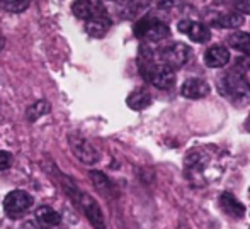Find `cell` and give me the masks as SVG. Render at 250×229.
I'll return each mask as SVG.
<instances>
[{
    "mask_svg": "<svg viewBox=\"0 0 250 229\" xmlns=\"http://www.w3.org/2000/svg\"><path fill=\"white\" fill-rule=\"evenodd\" d=\"M138 68L143 78L148 80L151 85H155L157 89H170L175 83L174 70L164 65L160 61V58H158V53L148 44H143L140 48Z\"/></svg>",
    "mask_w": 250,
    "mask_h": 229,
    "instance_id": "6da1fadb",
    "label": "cell"
},
{
    "mask_svg": "<svg viewBox=\"0 0 250 229\" xmlns=\"http://www.w3.org/2000/svg\"><path fill=\"white\" fill-rule=\"evenodd\" d=\"M221 173V167L208 150H194L186 156V175L194 185H206Z\"/></svg>",
    "mask_w": 250,
    "mask_h": 229,
    "instance_id": "7a4b0ae2",
    "label": "cell"
},
{
    "mask_svg": "<svg viewBox=\"0 0 250 229\" xmlns=\"http://www.w3.org/2000/svg\"><path fill=\"white\" fill-rule=\"evenodd\" d=\"M218 90L235 107L250 105V83L238 72H227L218 78Z\"/></svg>",
    "mask_w": 250,
    "mask_h": 229,
    "instance_id": "3957f363",
    "label": "cell"
},
{
    "mask_svg": "<svg viewBox=\"0 0 250 229\" xmlns=\"http://www.w3.org/2000/svg\"><path fill=\"white\" fill-rule=\"evenodd\" d=\"M62 183H63V187H65V192L68 193V195L73 199V202L83 210V214H85L87 219L90 221V224L94 226V229H105L104 216H102V210H101V207L97 206L96 199H92L89 193L82 192V190H80L73 182H70L68 178L63 177Z\"/></svg>",
    "mask_w": 250,
    "mask_h": 229,
    "instance_id": "277c9868",
    "label": "cell"
},
{
    "mask_svg": "<svg viewBox=\"0 0 250 229\" xmlns=\"http://www.w3.org/2000/svg\"><path fill=\"white\" fill-rule=\"evenodd\" d=\"M135 36L140 39L146 41H162L167 39L170 36V29L164 20L157 19V17H143L142 20H138L135 26Z\"/></svg>",
    "mask_w": 250,
    "mask_h": 229,
    "instance_id": "5b68a950",
    "label": "cell"
},
{
    "mask_svg": "<svg viewBox=\"0 0 250 229\" xmlns=\"http://www.w3.org/2000/svg\"><path fill=\"white\" fill-rule=\"evenodd\" d=\"M31 206H33V197L24 190H14V192L7 193V197L3 199V210L12 219L27 212Z\"/></svg>",
    "mask_w": 250,
    "mask_h": 229,
    "instance_id": "8992f818",
    "label": "cell"
},
{
    "mask_svg": "<svg viewBox=\"0 0 250 229\" xmlns=\"http://www.w3.org/2000/svg\"><path fill=\"white\" fill-rule=\"evenodd\" d=\"M189 55H191V48L182 43H172L168 46H165L164 49L160 51L158 58L164 65H167L168 68L175 70V68H181L188 63Z\"/></svg>",
    "mask_w": 250,
    "mask_h": 229,
    "instance_id": "52a82bcc",
    "label": "cell"
},
{
    "mask_svg": "<svg viewBox=\"0 0 250 229\" xmlns=\"http://www.w3.org/2000/svg\"><path fill=\"white\" fill-rule=\"evenodd\" d=\"M68 141H70V146H72V151L75 153V156L79 158L82 163L94 165L99 160V153H97L96 148H94L85 137L73 133V134H70Z\"/></svg>",
    "mask_w": 250,
    "mask_h": 229,
    "instance_id": "ba28073f",
    "label": "cell"
},
{
    "mask_svg": "<svg viewBox=\"0 0 250 229\" xmlns=\"http://www.w3.org/2000/svg\"><path fill=\"white\" fill-rule=\"evenodd\" d=\"M72 12L75 14V17H79V19L89 20V19H94V17L104 16L105 9L101 0H75L72 5Z\"/></svg>",
    "mask_w": 250,
    "mask_h": 229,
    "instance_id": "9c48e42d",
    "label": "cell"
},
{
    "mask_svg": "<svg viewBox=\"0 0 250 229\" xmlns=\"http://www.w3.org/2000/svg\"><path fill=\"white\" fill-rule=\"evenodd\" d=\"M177 29L181 33L188 34L194 43H206L208 39L211 38V31L206 24L203 22H196V20H191V19H186V20H181L177 26Z\"/></svg>",
    "mask_w": 250,
    "mask_h": 229,
    "instance_id": "30bf717a",
    "label": "cell"
},
{
    "mask_svg": "<svg viewBox=\"0 0 250 229\" xmlns=\"http://www.w3.org/2000/svg\"><path fill=\"white\" fill-rule=\"evenodd\" d=\"M230 61V51L225 46H211L206 53H204V63L209 68H221Z\"/></svg>",
    "mask_w": 250,
    "mask_h": 229,
    "instance_id": "8fae6325",
    "label": "cell"
},
{
    "mask_svg": "<svg viewBox=\"0 0 250 229\" xmlns=\"http://www.w3.org/2000/svg\"><path fill=\"white\" fill-rule=\"evenodd\" d=\"M220 207L227 216L235 217V219H240V217L245 214L244 204L238 202V200L235 199L233 193H230V192H225L220 195Z\"/></svg>",
    "mask_w": 250,
    "mask_h": 229,
    "instance_id": "7c38bea8",
    "label": "cell"
},
{
    "mask_svg": "<svg viewBox=\"0 0 250 229\" xmlns=\"http://www.w3.org/2000/svg\"><path fill=\"white\" fill-rule=\"evenodd\" d=\"M181 94L186 98H203L209 94V85L203 78H189L182 85Z\"/></svg>",
    "mask_w": 250,
    "mask_h": 229,
    "instance_id": "4fadbf2b",
    "label": "cell"
},
{
    "mask_svg": "<svg viewBox=\"0 0 250 229\" xmlns=\"http://www.w3.org/2000/svg\"><path fill=\"white\" fill-rule=\"evenodd\" d=\"M85 31L89 36L92 38H102L107 34V31L111 29V19L107 17V14H104V16H99V17H94V19H89L85 20Z\"/></svg>",
    "mask_w": 250,
    "mask_h": 229,
    "instance_id": "5bb4252c",
    "label": "cell"
},
{
    "mask_svg": "<svg viewBox=\"0 0 250 229\" xmlns=\"http://www.w3.org/2000/svg\"><path fill=\"white\" fill-rule=\"evenodd\" d=\"M36 219L41 226L53 228V226H58L62 217H60V214L56 212L55 209H51L50 206H41V207H38V210H36Z\"/></svg>",
    "mask_w": 250,
    "mask_h": 229,
    "instance_id": "9a60e30c",
    "label": "cell"
},
{
    "mask_svg": "<svg viewBox=\"0 0 250 229\" xmlns=\"http://www.w3.org/2000/svg\"><path fill=\"white\" fill-rule=\"evenodd\" d=\"M128 105L131 109H135V111H142V109L148 107V105L151 104V95L148 90L145 89H138L135 90L131 95L128 97Z\"/></svg>",
    "mask_w": 250,
    "mask_h": 229,
    "instance_id": "2e32d148",
    "label": "cell"
},
{
    "mask_svg": "<svg viewBox=\"0 0 250 229\" xmlns=\"http://www.w3.org/2000/svg\"><path fill=\"white\" fill-rule=\"evenodd\" d=\"M244 24V16L238 12H227L221 14L214 19V26L218 27H227V29H235Z\"/></svg>",
    "mask_w": 250,
    "mask_h": 229,
    "instance_id": "e0dca14e",
    "label": "cell"
},
{
    "mask_svg": "<svg viewBox=\"0 0 250 229\" xmlns=\"http://www.w3.org/2000/svg\"><path fill=\"white\" fill-rule=\"evenodd\" d=\"M228 43L231 48H235L237 51L245 53L250 56V34L249 33H235L228 38Z\"/></svg>",
    "mask_w": 250,
    "mask_h": 229,
    "instance_id": "ac0fdd59",
    "label": "cell"
},
{
    "mask_svg": "<svg viewBox=\"0 0 250 229\" xmlns=\"http://www.w3.org/2000/svg\"><path fill=\"white\" fill-rule=\"evenodd\" d=\"M50 104L48 102H44V100H40V102H36L34 105H31L29 109H27V112H26V117L29 119V121H38V119L41 117V115H44V114H48L50 112Z\"/></svg>",
    "mask_w": 250,
    "mask_h": 229,
    "instance_id": "d6986e66",
    "label": "cell"
},
{
    "mask_svg": "<svg viewBox=\"0 0 250 229\" xmlns=\"http://www.w3.org/2000/svg\"><path fill=\"white\" fill-rule=\"evenodd\" d=\"M31 0H0V7L7 12H12V14H17V12H22L29 7Z\"/></svg>",
    "mask_w": 250,
    "mask_h": 229,
    "instance_id": "ffe728a7",
    "label": "cell"
},
{
    "mask_svg": "<svg viewBox=\"0 0 250 229\" xmlns=\"http://www.w3.org/2000/svg\"><path fill=\"white\" fill-rule=\"evenodd\" d=\"M148 3H150V0H128L126 2V17H133V16H136L138 12H142L143 9H146L148 7Z\"/></svg>",
    "mask_w": 250,
    "mask_h": 229,
    "instance_id": "44dd1931",
    "label": "cell"
},
{
    "mask_svg": "<svg viewBox=\"0 0 250 229\" xmlns=\"http://www.w3.org/2000/svg\"><path fill=\"white\" fill-rule=\"evenodd\" d=\"M90 180H92L94 185H96L97 189H101L102 192L111 190V182H109L107 177H105L104 173H101V172H90Z\"/></svg>",
    "mask_w": 250,
    "mask_h": 229,
    "instance_id": "7402d4cb",
    "label": "cell"
},
{
    "mask_svg": "<svg viewBox=\"0 0 250 229\" xmlns=\"http://www.w3.org/2000/svg\"><path fill=\"white\" fill-rule=\"evenodd\" d=\"M12 165V156L7 151H0V170H7Z\"/></svg>",
    "mask_w": 250,
    "mask_h": 229,
    "instance_id": "603a6c76",
    "label": "cell"
},
{
    "mask_svg": "<svg viewBox=\"0 0 250 229\" xmlns=\"http://www.w3.org/2000/svg\"><path fill=\"white\" fill-rule=\"evenodd\" d=\"M235 9L240 12L250 14V0H235Z\"/></svg>",
    "mask_w": 250,
    "mask_h": 229,
    "instance_id": "cb8c5ba5",
    "label": "cell"
},
{
    "mask_svg": "<svg viewBox=\"0 0 250 229\" xmlns=\"http://www.w3.org/2000/svg\"><path fill=\"white\" fill-rule=\"evenodd\" d=\"M5 46V39H3V34H2V31H0V49Z\"/></svg>",
    "mask_w": 250,
    "mask_h": 229,
    "instance_id": "d4e9b609",
    "label": "cell"
},
{
    "mask_svg": "<svg viewBox=\"0 0 250 229\" xmlns=\"http://www.w3.org/2000/svg\"><path fill=\"white\" fill-rule=\"evenodd\" d=\"M245 128H247V131L250 133V115L247 117V121H245Z\"/></svg>",
    "mask_w": 250,
    "mask_h": 229,
    "instance_id": "484cf974",
    "label": "cell"
},
{
    "mask_svg": "<svg viewBox=\"0 0 250 229\" xmlns=\"http://www.w3.org/2000/svg\"><path fill=\"white\" fill-rule=\"evenodd\" d=\"M216 3H228V2H231V0H214Z\"/></svg>",
    "mask_w": 250,
    "mask_h": 229,
    "instance_id": "4316f807",
    "label": "cell"
}]
</instances>
